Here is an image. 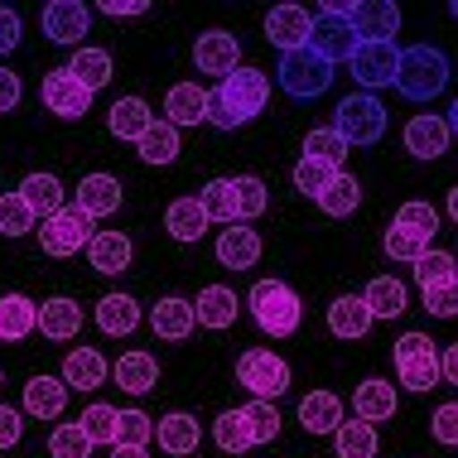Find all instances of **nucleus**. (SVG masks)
Returning <instances> with one entry per match:
<instances>
[{
	"mask_svg": "<svg viewBox=\"0 0 458 458\" xmlns=\"http://www.w3.org/2000/svg\"><path fill=\"white\" fill-rule=\"evenodd\" d=\"M391 88L401 97H411V102H429V97H439L444 88H449V54H444V48H429V44L401 48Z\"/></svg>",
	"mask_w": 458,
	"mask_h": 458,
	"instance_id": "f257e3e1",
	"label": "nucleus"
},
{
	"mask_svg": "<svg viewBox=\"0 0 458 458\" xmlns=\"http://www.w3.org/2000/svg\"><path fill=\"white\" fill-rule=\"evenodd\" d=\"M246 309H251V318L261 324V333H270V338H290L304 318L300 294L284 280H256L251 294H246Z\"/></svg>",
	"mask_w": 458,
	"mask_h": 458,
	"instance_id": "f03ea898",
	"label": "nucleus"
},
{
	"mask_svg": "<svg viewBox=\"0 0 458 458\" xmlns=\"http://www.w3.org/2000/svg\"><path fill=\"white\" fill-rule=\"evenodd\" d=\"M333 131L343 135V145H377L386 135V106L377 102L371 92H352L343 97L338 111H333Z\"/></svg>",
	"mask_w": 458,
	"mask_h": 458,
	"instance_id": "7ed1b4c3",
	"label": "nucleus"
},
{
	"mask_svg": "<svg viewBox=\"0 0 458 458\" xmlns=\"http://www.w3.org/2000/svg\"><path fill=\"white\" fill-rule=\"evenodd\" d=\"M280 88L290 97H300V102H314V97H324L333 88V64H324L318 54H309V48H290V54H280V68H276Z\"/></svg>",
	"mask_w": 458,
	"mask_h": 458,
	"instance_id": "20e7f679",
	"label": "nucleus"
},
{
	"mask_svg": "<svg viewBox=\"0 0 458 458\" xmlns=\"http://www.w3.org/2000/svg\"><path fill=\"white\" fill-rule=\"evenodd\" d=\"M213 92L222 97V106L232 111V121H237V126H246V121H256V116L266 111V102H270V78H266L261 68H232Z\"/></svg>",
	"mask_w": 458,
	"mask_h": 458,
	"instance_id": "39448f33",
	"label": "nucleus"
},
{
	"mask_svg": "<svg viewBox=\"0 0 458 458\" xmlns=\"http://www.w3.org/2000/svg\"><path fill=\"white\" fill-rule=\"evenodd\" d=\"M237 381L256 395V401H280V395L290 391V362L276 357L270 348H246L237 357Z\"/></svg>",
	"mask_w": 458,
	"mask_h": 458,
	"instance_id": "423d86ee",
	"label": "nucleus"
},
{
	"mask_svg": "<svg viewBox=\"0 0 458 458\" xmlns=\"http://www.w3.org/2000/svg\"><path fill=\"white\" fill-rule=\"evenodd\" d=\"M395 371H401L405 391L439 386V348L425 333H401V338H395Z\"/></svg>",
	"mask_w": 458,
	"mask_h": 458,
	"instance_id": "0eeeda50",
	"label": "nucleus"
},
{
	"mask_svg": "<svg viewBox=\"0 0 458 458\" xmlns=\"http://www.w3.org/2000/svg\"><path fill=\"white\" fill-rule=\"evenodd\" d=\"M309 54H318L324 64H348L352 58V48H357V34L348 30V20L333 10V0L328 5H318V15H314V24H309Z\"/></svg>",
	"mask_w": 458,
	"mask_h": 458,
	"instance_id": "6e6552de",
	"label": "nucleus"
},
{
	"mask_svg": "<svg viewBox=\"0 0 458 458\" xmlns=\"http://www.w3.org/2000/svg\"><path fill=\"white\" fill-rule=\"evenodd\" d=\"M333 10L348 20V30L357 34V44L395 39V30H401V10H395L391 0H357V5H338V0H333Z\"/></svg>",
	"mask_w": 458,
	"mask_h": 458,
	"instance_id": "1a4fd4ad",
	"label": "nucleus"
},
{
	"mask_svg": "<svg viewBox=\"0 0 458 458\" xmlns=\"http://www.w3.org/2000/svg\"><path fill=\"white\" fill-rule=\"evenodd\" d=\"M39 232V246L48 256H58V261H64V256H78L82 246L92 242V217H82L78 208H58L54 217H44V227H34Z\"/></svg>",
	"mask_w": 458,
	"mask_h": 458,
	"instance_id": "9d476101",
	"label": "nucleus"
},
{
	"mask_svg": "<svg viewBox=\"0 0 458 458\" xmlns=\"http://www.w3.org/2000/svg\"><path fill=\"white\" fill-rule=\"evenodd\" d=\"M39 102H44V111H54V116L78 121V116H88L92 92L82 88L68 68H54V72H44V82H39Z\"/></svg>",
	"mask_w": 458,
	"mask_h": 458,
	"instance_id": "9b49d317",
	"label": "nucleus"
},
{
	"mask_svg": "<svg viewBox=\"0 0 458 458\" xmlns=\"http://www.w3.org/2000/svg\"><path fill=\"white\" fill-rule=\"evenodd\" d=\"M395 58H401L395 39H377V44H357V48H352V58H348V68H352V78L362 82L367 92H377V88H391V78H395Z\"/></svg>",
	"mask_w": 458,
	"mask_h": 458,
	"instance_id": "f8f14e48",
	"label": "nucleus"
},
{
	"mask_svg": "<svg viewBox=\"0 0 458 458\" xmlns=\"http://www.w3.org/2000/svg\"><path fill=\"white\" fill-rule=\"evenodd\" d=\"M401 140H405V150H411L415 159H439L444 150H449V140H454V126L444 116H435V111H420V116L405 121Z\"/></svg>",
	"mask_w": 458,
	"mask_h": 458,
	"instance_id": "ddd939ff",
	"label": "nucleus"
},
{
	"mask_svg": "<svg viewBox=\"0 0 458 458\" xmlns=\"http://www.w3.org/2000/svg\"><path fill=\"white\" fill-rule=\"evenodd\" d=\"M88 24H92V10L82 0H48L44 5V34L54 44H82Z\"/></svg>",
	"mask_w": 458,
	"mask_h": 458,
	"instance_id": "4468645a",
	"label": "nucleus"
},
{
	"mask_svg": "<svg viewBox=\"0 0 458 458\" xmlns=\"http://www.w3.org/2000/svg\"><path fill=\"white\" fill-rule=\"evenodd\" d=\"M237 58H242L237 34H227V30H208V34H198V44H193V64H198V72L227 78V72L237 68Z\"/></svg>",
	"mask_w": 458,
	"mask_h": 458,
	"instance_id": "2eb2a0df",
	"label": "nucleus"
},
{
	"mask_svg": "<svg viewBox=\"0 0 458 458\" xmlns=\"http://www.w3.org/2000/svg\"><path fill=\"white\" fill-rule=\"evenodd\" d=\"M309 24H314V15H309L304 5H276L266 15V39L276 44L280 54H290V48L309 44Z\"/></svg>",
	"mask_w": 458,
	"mask_h": 458,
	"instance_id": "dca6fc26",
	"label": "nucleus"
},
{
	"mask_svg": "<svg viewBox=\"0 0 458 458\" xmlns=\"http://www.w3.org/2000/svg\"><path fill=\"white\" fill-rule=\"evenodd\" d=\"M121 198H126V189H121V179H111V174H88L78 183V213L82 217H111V213H121Z\"/></svg>",
	"mask_w": 458,
	"mask_h": 458,
	"instance_id": "f3484780",
	"label": "nucleus"
},
{
	"mask_svg": "<svg viewBox=\"0 0 458 458\" xmlns=\"http://www.w3.org/2000/svg\"><path fill=\"white\" fill-rule=\"evenodd\" d=\"M34 333H44L48 343H68V338H78L82 333V304H72V300H44L39 304V314H34Z\"/></svg>",
	"mask_w": 458,
	"mask_h": 458,
	"instance_id": "a211bd4d",
	"label": "nucleus"
},
{
	"mask_svg": "<svg viewBox=\"0 0 458 458\" xmlns=\"http://www.w3.org/2000/svg\"><path fill=\"white\" fill-rule=\"evenodd\" d=\"M256 261H261V232L232 222V227L217 237V266L222 270H251Z\"/></svg>",
	"mask_w": 458,
	"mask_h": 458,
	"instance_id": "6ab92c4d",
	"label": "nucleus"
},
{
	"mask_svg": "<svg viewBox=\"0 0 458 458\" xmlns=\"http://www.w3.org/2000/svg\"><path fill=\"white\" fill-rule=\"evenodd\" d=\"M371 324H377V318H371V309L362 304V294H343V300L328 304V333L333 338L357 343V338H367Z\"/></svg>",
	"mask_w": 458,
	"mask_h": 458,
	"instance_id": "aec40b11",
	"label": "nucleus"
},
{
	"mask_svg": "<svg viewBox=\"0 0 458 458\" xmlns=\"http://www.w3.org/2000/svg\"><path fill=\"white\" fill-rule=\"evenodd\" d=\"M193 324L198 328H232L237 324V294L227 290V284H208V290H198V304H193Z\"/></svg>",
	"mask_w": 458,
	"mask_h": 458,
	"instance_id": "412c9836",
	"label": "nucleus"
},
{
	"mask_svg": "<svg viewBox=\"0 0 458 458\" xmlns=\"http://www.w3.org/2000/svg\"><path fill=\"white\" fill-rule=\"evenodd\" d=\"M106 377H111L106 357L97 348H78V352L64 357V377L58 381H64L68 391H97V386H106Z\"/></svg>",
	"mask_w": 458,
	"mask_h": 458,
	"instance_id": "4be33fe9",
	"label": "nucleus"
},
{
	"mask_svg": "<svg viewBox=\"0 0 458 458\" xmlns=\"http://www.w3.org/2000/svg\"><path fill=\"white\" fill-rule=\"evenodd\" d=\"M150 328H155V338H165V343H183V338L198 328V324H193V304L179 300V294L159 300V304L150 309Z\"/></svg>",
	"mask_w": 458,
	"mask_h": 458,
	"instance_id": "5701e85b",
	"label": "nucleus"
},
{
	"mask_svg": "<svg viewBox=\"0 0 458 458\" xmlns=\"http://www.w3.org/2000/svg\"><path fill=\"white\" fill-rule=\"evenodd\" d=\"M68 405V386L58 377H30L24 381V415L34 420H58Z\"/></svg>",
	"mask_w": 458,
	"mask_h": 458,
	"instance_id": "b1692460",
	"label": "nucleus"
},
{
	"mask_svg": "<svg viewBox=\"0 0 458 458\" xmlns=\"http://www.w3.org/2000/svg\"><path fill=\"white\" fill-rule=\"evenodd\" d=\"M395 405H401V395H395V386L381 381V377H371V381H362V386L352 391V411H357V420H367V425L391 420Z\"/></svg>",
	"mask_w": 458,
	"mask_h": 458,
	"instance_id": "393cba45",
	"label": "nucleus"
},
{
	"mask_svg": "<svg viewBox=\"0 0 458 458\" xmlns=\"http://www.w3.org/2000/svg\"><path fill=\"white\" fill-rule=\"evenodd\" d=\"M155 439H159V449H165V454L189 458V454H198V439H203V429H198L193 415L174 411V415H165V420L155 425Z\"/></svg>",
	"mask_w": 458,
	"mask_h": 458,
	"instance_id": "a878e982",
	"label": "nucleus"
},
{
	"mask_svg": "<svg viewBox=\"0 0 458 458\" xmlns=\"http://www.w3.org/2000/svg\"><path fill=\"white\" fill-rule=\"evenodd\" d=\"M88 261H92V270H102V276H121V270L131 266V237L126 232H92Z\"/></svg>",
	"mask_w": 458,
	"mask_h": 458,
	"instance_id": "bb28decb",
	"label": "nucleus"
},
{
	"mask_svg": "<svg viewBox=\"0 0 458 458\" xmlns=\"http://www.w3.org/2000/svg\"><path fill=\"white\" fill-rule=\"evenodd\" d=\"M97 328L111 333V338H126V333L140 328V304L131 294H102L97 300Z\"/></svg>",
	"mask_w": 458,
	"mask_h": 458,
	"instance_id": "cd10ccee",
	"label": "nucleus"
},
{
	"mask_svg": "<svg viewBox=\"0 0 458 458\" xmlns=\"http://www.w3.org/2000/svg\"><path fill=\"white\" fill-rule=\"evenodd\" d=\"M111 377H116L121 391L145 395V391H155V381H159V362L150 352H121V362L111 367Z\"/></svg>",
	"mask_w": 458,
	"mask_h": 458,
	"instance_id": "c85d7f7f",
	"label": "nucleus"
},
{
	"mask_svg": "<svg viewBox=\"0 0 458 458\" xmlns=\"http://www.w3.org/2000/svg\"><path fill=\"white\" fill-rule=\"evenodd\" d=\"M300 425L309 435H333V429L343 425V401L333 391H314L300 401Z\"/></svg>",
	"mask_w": 458,
	"mask_h": 458,
	"instance_id": "c756f323",
	"label": "nucleus"
},
{
	"mask_svg": "<svg viewBox=\"0 0 458 458\" xmlns=\"http://www.w3.org/2000/svg\"><path fill=\"white\" fill-rule=\"evenodd\" d=\"M150 121H155V111L145 106V97H121V102L111 106V116H106V131L116 135V140H140Z\"/></svg>",
	"mask_w": 458,
	"mask_h": 458,
	"instance_id": "7c9ffc66",
	"label": "nucleus"
},
{
	"mask_svg": "<svg viewBox=\"0 0 458 458\" xmlns=\"http://www.w3.org/2000/svg\"><path fill=\"white\" fill-rule=\"evenodd\" d=\"M203 88H198V82H174V88H169V97H165V121L174 131H183V126H198V121H203Z\"/></svg>",
	"mask_w": 458,
	"mask_h": 458,
	"instance_id": "2f4dec72",
	"label": "nucleus"
},
{
	"mask_svg": "<svg viewBox=\"0 0 458 458\" xmlns=\"http://www.w3.org/2000/svg\"><path fill=\"white\" fill-rule=\"evenodd\" d=\"M20 203L34 213V222L54 217L58 208H64V183H58L54 174H30V179L20 183Z\"/></svg>",
	"mask_w": 458,
	"mask_h": 458,
	"instance_id": "473e14b6",
	"label": "nucleus"
},
{
	"mask_svg": "<svg viewBox=\"0 0 458 458\" xmlns=\"http://www.w3.org/2000/svg\"><path fill=\"white\" fill-rule=\"evenodd\" d=\"M34 314L39 304L24 300V294H5L0 300V343H24L34 333Z\"/></svg>",
	"mask_w": 458,
	"mask_h": 458,
	"instance_id": "72a5a7b5",
	"label": "nucleus"
},
{
	"mask_svg": "<svg viewBox=\"0 0 458 458\" xmlns=\"http://www.w3.org/2000/svg\"><path fill=\"white\" fill-rule=\"evenodd\" d=\"M135 150H140L145 165H174L179 159V131L169 126V121H150L145 135L135 140Z\"/></svg>",
	"mask_w": 458,
	"mask_h": 458,
	"instance_id": "f704fd0d",
	"label": "nucleus"
},
{
	"mask_svg": "<svg viewBox=\"0 0 458 458\" xmlns=\"http://www.w3.org/2000/svg\"><path fill=\"white\" fill-rule=\"evenodd\" d=\"M165 227L174 242H198L208 232V217L203 208H198V198H174V203L165 208Z\"/></svg>",
	"mask_w": 458,
	"mask_h": 458,
	"instance_id": "c9c22d12",
	"label": "nucleus"
},
{
	"mask_svg": "<svg viewBox=\"0 0 458 458\" xmlns=\"http://www.w3.org/2000/svg\"><path fill=\"white\" fill-rule=\"evenodd\" d=\"M362 304L371 309V318H401L405 314V284L391 276H377L362 290Z\"/></svg>",
	"mask_w": 458,
	"mask_h": 458,
	"instance_id": "e433bc0d",
	"label": "nucleus"
},
{
	"mask_svg": "<svg viewBox=\"0 0 458 458\" xmlns=\"http://www.w3.org/2000/svg\"><path fill=\"white\" fill-rule=\"evenodd\" d=\"M333 444H338V458H377V425L367 420H343L333 429Z\"/></svg>",
	"mask_w": 458,
	"mask_h": 458,
	"instance_id": "4c0bfd02",
	"label": "nucleus"
},
{
	"mask_svg": "<svg viewBox=\"0 0 458 458\" xmlns=\"http://www.w3.org/2000/svg\"><path fill=\"white\" fill-rule=\"evenodd\" d=\"M68 72H72V78H78L88 92H97V88H106V82H111V54H106V48H88V44H82L78 54H72Z\"/></svg>",
	"mask_w": 458,
	"mask_h": 458,
	"instance_id": "58836bf2",
	"label": "nucleus"
},
{
	"mask_svg": "<svg viewBox=\"0 0 458 458\" xmlns=\"http://www.w3.org/2000/svg\"><path fill=\"white\" fill-rule=\"evenodd\" d=\"M314 203L324 208L328 217H348V213H357V203H362V183L352 174H333V183L314 198Z\"/></svg>",
	"mask_w": 458,
	"mask_h": 458,
	"instance_id": "ea45409f",
	"label": "nucleus"
},
{
	"mask_svg": "<svg viewBox=\"0 0 458 458\" xmlns=\"http://www.w3.org/2000/svg\"><path fill=\"white\" fill-rule=\"evenodd\" d=\"M266 183L256 179V174H242V179H232V208H237V222H256L266 213Z\"/></svg>",
	"mask_w": 458,
	"mask_h": 458,
	"instance_id": "a19ab883",
	"label": "nucleus"
},
{
	"mask_svg": "<svg viewBox=\"0 0 458 458\" xmlns=\"http://www.w3.org/2000/svg\"><path fill=\"white\" fill-rule=\"evenodd\" d=\"M198 198V208H203V217L208 222H237V208H232V179H213V183H203V189L193 193Z\"/></svg>",
	"mask_w": 458,
	"mask_h": 458,
	"instance_id": "79ce46f5",
	"label": "nucleus"
},
{
	"mask_svg": "<svg viewBox=\"0 0 458 458\" xmlns=\"http://www.w3.org/2000/svg\"><path fill=\"white\" fill-rule=\"evenodd\" d=\"M304 159H324V165L343 169V159H348V145H343V135L333 126H314L304 135Z\"/></svg>",
	"mask_w": 458,
	"mask_h": 458,
	"instance_id": "37998d69",
	"label": "nucleus"
},
{
	"mask_svg": "<svg viewBox=\"0 0 458 458\" xmlns=\"http://www.w3.org/2000/svg\"><path fill=\"white\" fill-rule=\"evenodd\" d=\"M213 439L222 454H246L251 449V429H246V415L242 411H222L217 425H213Z\"/></svg>",
	"mask_w": 458,
	"mask_h": 458,
	"instance_id": "c03bdc74",
	"label": "nucleus"
},
{
	"mask_svg": "<svg viewBox=\"0 0 458 458\" xmlns=\"http://www.w3.org/2000/svg\"><path fill=\"white\" fill-rule=\"evenodd\" d=\"M395 227H405V232H415V237H435L439 232V213L425 203V198H411V203H401L395 208Z\"/></svg>",
	"mask_w": 458,
	"mask_h": 458,
	"instance_id": "a18cd8bd",
	"label": "nucleus"
},
{
	"mask_svg": "<svg viewBox=\"0 0 458 458\" xmlns=\"http://www.w3.org/2000/svg\"><path fill=\"white\" fill-rule=\"evenodd\" d=\"M78 429L88 435V444H116V405H106V401L88 405L78 420Z\"/></svg>",
	"mask_w": 458,
	"mask_h": 458,
	"instance_id": "49530a36",
	"label": "nucleus"
},
{
	"mask_svg": "<svg viewBox=\"0 0 458 458\" xmlns=\"http://www.w3.org/2000/svg\"><path fill=\"white\" fill-rule=\"evenodd\" d=\"M242 415H246V429H251V444L280 439V411H276V401H251V405H242Z\"/></svg>",
	"mask_w": 458,
	"mask_h": 458,
	"instance_id": "de8ad7c7",
	"label": "nucleus"
},
{
	"mask_svg": "<svg viewBox=\"0 0 458 458\" xmlns=\"http://www.w3.org/2000/svg\"><path fill=\"white\" fill-rule=\"evenodd\" d=\"M454 256L449 251H425L415 261V280H420V290H435V284H454Z\"/></svg>",
	"mask_w": 458,
	"mask_h": 458,
	"instance_id": "09e8293b",
	"label": "nucleus"
},
{
	"mask_svg": "<svg viewBox=\"0 0 458 458\" xmlns=\"http://www.w3.org/2000/svg\"><path fill=\"white\" fill-rule=\"evenodd\" d=\"M155 439V420L145 411H116V444H135V449H150Z\"/></svg>",
	"mask_w": 458,
	"mask_h": 458,
	"instance_id": "8fccbe9b",
	"label": "nucleus"
},
{
	"mask_svg": "<svg viewBox=\"0 0 458 458\" xmlns=\"http://www.w3.org/2000/svg\"><path fill=\"white\" fill-rule=\"evenodd\" d=\"M333 174H343V169L324 165V159H300V165H294V189H300L304 198H318L333 183Z\"/></svg>",
	"mask_w": 458,
	"mask_h": 458,
	"instance_id": "3c124183",
	"label": "nucleus"
},
{
	"mask_svg": "<svg viewBox=\"0 0 458 458\" xmlns=\"http://www.w3.org/2000/svg\"><path fill=\"white\" fill-rule=\"evenodd\" d=\"M425 251H429V242H425V237H415V232H405V227H395V222H391V232H386V256H391V261L415 266Z\"/></svg>",
	"mask_w": 458,
	"mask_h": 458,
	"instance_id": "603ef678",
	"label": "nucleus"
},
{
	"mask_svg": "<svg viewBox=\"0 0 458 458\" xmlns=\"http://www.w3.org/2000/svg\"><path fill=\"white\" fill-rule=\"evenodd\" d=\"M48 454L54 458H88L92 444H88V435H82L78 425H58L54 435H48Z\"/></svg>",
	"mask_w": 458,
	"mask_h": 458,
	"instance_id": "864d4df0",
	"label": "nucleus"
},
{
	"mask_svg": "<svg viewBox=\"0 0 458 458\" xmlns=\"http://www.w3.org/2000/svg\"><path fill=\"white\" fill-rule=\"evenodd\" d=\"M30 227H34V213L20 203V193L0 198V232H5V237H24Z\"/></svg>",
	"mask_w": 458,
	"mask_h": 458,
	"instance_id": "5fc2aeb1",
	"label": "nucleus"
},
{
	"mask_svg": "<svg viewBox=\"0 0 458 458\" xmlns=\"http://www.w3.org/2000/svg\"><path fill=\"white\" fill-rule=\"evenodd\" d=\"M425 309L435 318H454L458 314V290H454V284H435V290H425Z\"/></svg>",
	"mask_w": 458,
	"mask_h": 458,
	"instance_id": "6e6d98bb",
	"label": "nucleus"
},
{
	"mask_svg": "<svg viewBox=\"0 0 458 458\" xmlns=\"http://www.w3.org/2000/svg\"><path fill=\"white\" fill-rule=\"evenodd\" d=\"M435 439L444 444V449L458 444V405H439L435 411Z\"/></svg>",
	"mask_w": 458,
	"mask_h": 458,
	"instance_id": "4d7b16f0",
	"label": "nucleus"
},
{
	"mask_svg": "<svg viewBox=\"0 0 458 458\" xmlns=\"http://www.w3.org/2000/svg\"><path fill=\"white\" fill-rule=\"evenodd\" d=\"M24 435V415L10 411V405H0V449H15Z\"/></svg>",
	"mask_w": 458,
	"mask_h": 458,
	"instance_id": "13d9d810",
	"label": "nucleus"
},
{
	"mask_svg": "<svg viewBox=\"0 0 458 458\" xmlns=\"http://www.w3.org/2000/svg\"><path fill=\"white\" fill-rule=\"evenodd\" d=\"M20 97H24V88H20V72L0 68V116H5V111H15V106H20Z\"/></svg>",
	"mask_w": 458,
	"mask_h": 458,
	"instance_id": "bf43d9fd",
	"label": "nucleus"
},
{
	"mask_svg": "<svg viewBox=\"0 0 458 458\" xmlns=\"http://www.w3.org/2000/svg\"><path fill=\"white\" fill-rule=\"evenodd\" d=\"M15 44H20V15H15V10L0 5V58H5Z\"/></svg>",
	"mask_w": 458,
	"mask_h": 458,
	"instance_id": "052dcab7",
	"label": "nucleus"
},
{
	"mask_svg": "<svg viewBox=\"0 0 458 458\" xmlns=\"http://www.w3.org/2000/svg\"><path fill=\"white\" fill-rule=\"evenodd\" d=\"M145 0H102V15H111V20H135V15H145Z\"/></svg>",
	"mask_w": 458,
	"mask_h": 458,
	"instance_id": "680f3d73",
	"label": "nucleus"
},
{
	"mask_svg": "<svg viewBox=\"0 0 458 458\" xmlns=\"http://www.w3.org/2000/svg\"><path fill=\"white\" fill-rule=\"evenodd\" d=\"M458 377V357H454V348L439 357V381H454Z\"/></svg>",
	"mask_w": 458,
	"mask_h": 458,
	"instance_id": "e2e57ef3",
	"label": "nucleus"
},
{
	"mask_svg": "<svg viewBox=\"0 0 458 458\" xmlns=\"http://www.w3.org/2000/svg\"><path fill=\"white\" fill-rule=\"evenodd\" d=\"M111 458H150V454L135 449V444H111Z\"/></svg>",
	"mask_w": 458,
	"mask_h": 458,
	"instance_id": "0e129e2a",
	"label": "nucleus"
},
{
	"mask_svg": "<svg viewBox=\"0 0 458 458\" xmlns=\"http://www.w3.org/2000/svg\"><path fill=\"white\" fill-rule=\"evenodd\" d=\"M0 381H5V371H0Z\"/></svg>",
	"mask_w": 458,
	"mask_h": 458,
	"instance_id": "69168bd1",
	"label": "nucleus"
}]
</instances>
